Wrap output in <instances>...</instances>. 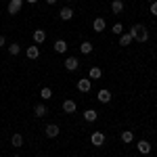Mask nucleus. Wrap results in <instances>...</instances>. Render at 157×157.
Returning a JSON list of instances; mask_svg holds the SVG:
<instances>
[{"label":"nucleus","mask_w":157,"mask_h":157,"mask_svg":"<svg viewBox=\"0 0 157 157\" xmlns=\"http://www.w3.org/2000/svg\"><path fill=\"white\" fill-rule=\"evenodd\" d=\"M80 52L82 55H90L92 52V42H82L80 44Z\"/></svg>","instance_id":"obj_15"},{"label":"nucleus","mask_w":157,"mask_h":157,"mask_svg":"<svg viewBox=\"0 0 157 157\" xmlns=\"http://www.w3.org/2000/svg\"><path fill=\"white\" fill-rule=\"evenodd\" d=\"M121 140H124V143H132L134 140L132 130H124V132H121Z\"/></svg>","instance_id":"obj_20"},{"label":"nucleus","mask_w":157,"mask_h":157,"mask_svg":"<svg viewBox=\"0 0 157 157\" xmlns=\"http://www.w3.org/2000/svg\"><path fill=\"white\" fill-rule=\"evenodd\" d=\"M44 40H46V32L44 29H34V42L36 44H42Z\"/></svg>","instance_id":"obj_7"},{"label":"nucleus","mask_w":157,"mask_h":157,"mask_svg":"<svg viewBox=\"0 0 157 157\" xmlns=\"http://www.w3.org/2000/svg\"><path fill=\"white\" fill-rule=\"evenodd\" d=\"M13 157H19V155H13Z\"/></svg>","instance_id":"obj_30"},{"label":"nucleus","mask_w":157,"mask_h":157,"mask_svg":"<svg viewBox=\"0 0 157 157\" xmlns=\"http://www.w3.org/2000/svg\"><path fill=\"white\" fill-rule=\"evenodd\" d=\"M92 29H94L97 34H101V32L105 29V19H103V17H97L94 23H92Z\"/></svg>","instance_id":"obj_9"},{"label":"nucleus","mask_w":157,"mask_h":157,"mask_svg":"<svg viewBox=\"0 0 157 157\" xmlns=\"http://www.w3.org/2000/svg\"><path fill=\"white\" fill-rule=\"evenodd\" d=\"M46 113H48L46 105H36V107H34V115H36V117H44Z\"/></svg>","instance_id":"obj_12"},{"label":"nucleus","mask_w":157,"mask_h":157,"mask_svg":"<svg viewBox=\"0 0 157 157\" xmlns=\"http://www.w3.org/2000/svg\"><path fill=\"white\" fill-rule=\"evenodd\" d=\"M21 4H23V0H11L9 2V15H17L21 11Z\"/></svg>","instance_id":"obj_3"},{"label":"nucleus","mask_w":157,"mask_h":157,"mask_svg":"<svg viewBox=\"0 0 157 157\" xmlns=\"http://www.w3.org/2000/svg\"><path fill=\"white\" fill-rule=\"evenodd\" d=\"M9 52H11V55H19V52H21V46L15 42V44H11V46H9Z\"/></svg>","instance_id":"obj_25"},{"label":"nucleus","mask_w":157,"mask_h":157,"mask_svg":"<svg viewBox=\"0 0 157 157\" xmlns=\"http://www.w3.org/2000/svg\"><path fill=\"white\" fill-rule=\"evenodd\" d=\"M151 15H155V17H157V2L151 4Z\"/></svg>","instance_id":"obj_26"},{"label":"nucleus","mask_w":157,"mask_h":157,"mask_svg":"<svg viewBox=\"0 0 157 157\" xmlns=\"http://www.w3.org/2000/svg\"><path fill=\"white\" fill-rule=\"evenodd\" d=\"M4 44H6V38H4V36H0V46H4Z\"/></svg>","instance_id":"obj_27"},{"label":"nucleus","mask_w":157,"mask_h":157,"mask_svg":"<svg viewBox=\"0 0 157 157\" xmlns=\"http://www.w3.org/2000/svg\"><path fill=\"white\" fill-rule=\"evenodd\" d=\"M130 36H132V40H136V42H147V40H149V29H147L143 23H136V25H132V29H130Z\"/></svg>","instance_id":"obj_1"},{"label":"nucleus","mask_w":157,"mask_h":157,"mask_svg":"<svg viewBox=\"0 0 157 157\" xmlns=\"http://www.w3.org/2000/svg\"><path fill=\"white\" fill-rule=\"evenodd\" d=\"M90 80H78V90L80 92H90Z\"/></svg>","instance_id":"obj_10"},{"label":"nucleus","mask_w":157,"mask_h":157,"mask_svg":"<svg viewBox=\"0 0 157 157\" xmlns=\"http://www.w3.org/2000/svg\"><path fill=\"white\" fill-rule=\"evenodd\" d=\"M97 98H98V103H109L111 101V92L109 90H98Z\"/></svg>","instance_id":"obj_11"},{"label":"nucleus","mask_w":157,"mask_h":157,"mask_svg":"<svg viewBox=\"0 0 157 157\" xmlns=\"http://www.w3.org/2000/svg\"><path fill=\"white\" fill-rule=\"evenodd\" d=\"M11 143H13V147H21L23 145V136H21V134H13Z\"/></svg>","instance_id":"obj_21"},{"label":"nucleus","mask_w":157,"mask_h":157,"mask_svg":"<svg viewBox=\"0 0 157 157\" xmlns=\"http://www.w3.org/2000/svg\"><path fill=\"white\" fill-rule=\"evenodd\" d=\"M40 97L44 98V101H48V98L52 97V90H50L48 86H44V88H42V90H40Z\"/></svg>","instance_id":"obj_22"},{"label":"nucleus","mask_w":157,"mask_h":157,"mask_svg":"<svg viewBox=\"0 0 157 157\" xmlns=\"http://www.w3.org/2000/svg\"><path fill=\"white\" fill-rule=\"evenodd\" d=\"M27 2H29V4H36V2H38V0H27Z\"/></svg>","instance_id":"obj_28"},{"label":"nucleus","mask_w":157,"mask_h":157,"mask_svg":"<svg viewBox=\"0 0 157 157\" xmlns=\"http://www.w3.org/2000/svg\"><path fill=\"white\" fill-rule=\"evenodd\" d=\"M101 67H90V80H98L101 78Z\"/></svg>","instance_id":"obj_23"},{"label":"nucleus","mask_w":157,"mask_h":157,"mask_svg":"<svg viewBox=\"0 0 157 157\" xmlns=\"http://www.w3.org/2000/svg\"><path fill=\"white\" fill-rule=\"evenodd\" d=\"M98 117V113L94 111V109H88V111H84V120L86 121H97Z\"/></svg>","instance_id":"obj_14"},{"label":"nucleus","mask_w":157,"mask_h":157,"mask_svg":"<svg viewBox=\"0 0 157 157\" xmlns=\"http://www.w3.org/2000/svg\"><path fill=\"white\" fill-rule=\"evenodd\" d=\"M111 32H113L115 36H121V34H124V25H121V23H115L113 27H111Z\"/></svg>","instance_id":"obj_24"},{"label":"nucleus","mask_w":157,"mask_h":157,"mask_svg":"<svg viewBox=\"0 0 157 157\" xmlns=\"http://www.w3.org/2000/svg\"><path fill=\"white\" fill-rule=\"evenodd\" d=\"M63 111H65V113H73V111H75V103L67 98V101L63 103Z\"/></svg>","instance_id":"obj_16"},{"label":"nucleus","mask_w":157,"mask_h":157,"mask_svg":"<svg viewBox=\"0 0 157 157\" xmlns=\"http://www.w3.org/2000/svg\"><path fill=\"white\" fill-rule=\"evenodd\" d=\"M55 50H57V52H65V50H67V42H65V40H57V42H55Z\"/></svg>","instance_id":"obj_19"},{"label":"nucleus","mask_w":157,"mask_h":157,"mask_svg":"<svg viewBox=\"0 0 157 157\" xmlns=\"http://www.w3.org/2000/svg\"><path fill=\"white\" fill-rule=\"evenodd\" d=\"M78 67H80L78 59H75V57H67V61H65V69H67V71H75Z\"/></svg>","instance_id":"obj_4"},{"label":"nucleus","mask_w":157,"mask_h":157,"mask_svg":"<svg viewBox=\"0 0 157 157\" xmlns=\"http://www.w3.org/2000/svg\"><path fill=\"white\" fill-rule=\"evenodd\" d=\"M59 17L63 19V21H69V19L73 17V11L69 9V6H63V9L59 11Z\"/></svg>","instance_id":"obj_6"},{"label":"nucleus","mask_w":157,"mask_h":157,"mask_svg":"<svg viewBox=\"0 0 157 157\" xmlns=\"http://www.w3.org/2000/svg\"><path fill=\"white\" fill-rule=\"evenodd\" d=\"M130 42H132V36L130 34H121L120 36V46H130Z\"/></svg>","instance_id":"obj_18"},{"label":"nucleus","mask_w":157,"mask_h":157,"mask_svg":"<svg viewBox=\"0 0 157 157\" xmlns=\"http://www.w3.org/2000/svg\"><path fill=\"white\" fill-rule=\"evenodd\" d=\"M138 151H140V153H143V155H147V153H151V145H149V143H147V140H138Z\"/></svg>","instance_id":"obj_13"},{"label":"nucleus","mask_w":157,"mask_h":157,"mask_svg":"<svg viewBox=\"0 0 157 157\" xmlns=\"http://www.w3.org/2000/svg\"><path fill=\"white\" fill-rule=\"evenodd\" d=\"M25 55H27V59H34V61H36L38 57H40V48H38V46H27Z\"/></svg>","instance_id":"obj_8"},{"label":"nucleus","mask_w":157,"mask_h":157,"mask_svg":"<svg viewBox=\"0 0 157 157\" xmlns=\"http://www.w3.org/2000/svg\"><path fill=\"white\" fill-rule=\"evenodd\" d=\"M44 132H46L48 138H55V136H59V126H57V124H48Z\"/></svg>","instance_id":"obj_5"},{"label":"nucleus","mask_w":157,"mask_h":157,"mask_svg":"<svg viewBox=\"0 0 157 157\" xmlns=\"http://www.w3.org/2000/svg\"><path fill=\"white\" fill-rule=\"evenodd\" d=\"M90 140H92V145H94V147H103V145H105V134L97 130V132H92Z\"/></svg>","instance_id":"obj_2"},{"label":"nucleus","mask_w":157,"mask_h":157,"mask_svg":"<svg viewBox=\"0 0 157 157\" xmlns=\"http://www.w3.org/2000/svg\"><path fill=\"white\" fill-rule=\"evenodd\" d=\"M46 2H48V4H55V2H57V0H46Z\"/></svg>","instance_id":"obj_29"},{"label":"nucleus","mask_w":157,"mask_h":157,"mask_svg":"<svg viewBox=\"0 0 157 157\" xmlns=\"http://www.w3.org/2000/svg\"><path fill=\"white\" fill-rule=\"evenodd\" d=\"M111 11L113 13H121L124 11V2H121V0H113V2H111Z\"/></svg>","instance_id":"obj_17"}]
</instances>
